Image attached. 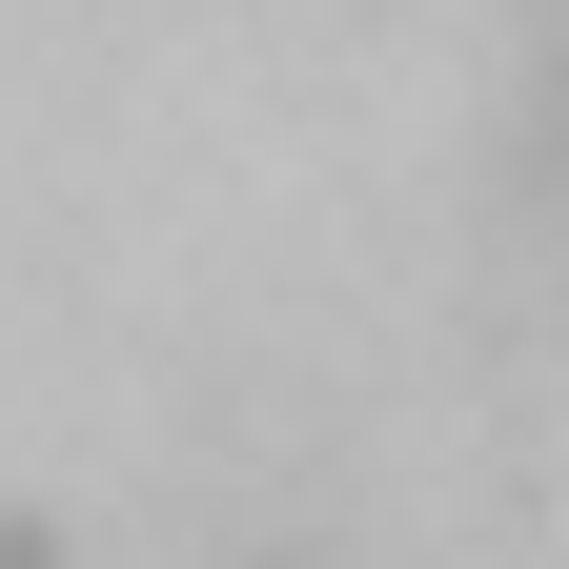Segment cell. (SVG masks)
<instances>
[{"instance_id": "6da1fadb", "label": "cell", "mask_w": 569, "mask_h": 569, "mask_svg": "<svg viewBox=\"0 0 569 569\" xmlns=\"http://www.w3.org/2000/svg\"><path fill=\"white\" fill-rule=\"evenodd\" d=\"M529 203L569 224V41H549V82H529Z\"/></svg>"}]
</instances>
